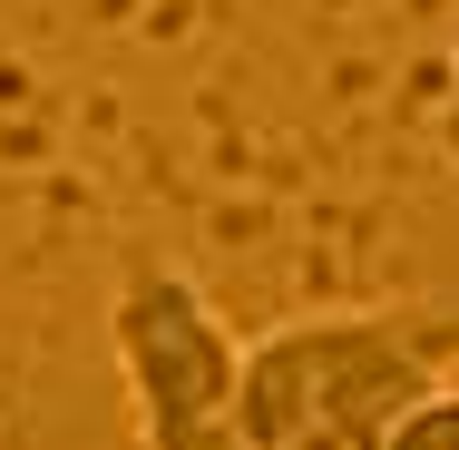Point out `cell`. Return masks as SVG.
<instances>
[{
    "label": "cell",
    "instance_id": "cell-2",
    "mask_svg": "<svg viewBox=\"0 0 459 450\" xmlns=\"http://www.w3.org/2000/svg\"><path fill=\"white\" fill-rule=\"evenodd\" d=\"M108 353L137 411V450H245L235 333L177 265H127L108 294Z\"/></svg>",
    "mask_w": 459,
    "mask_h": 450
},
{
    "label": "cell",
    "instance_id": "cell-3",
    "mask_svg": "<svg viewBox=\"0 0 459 450\" xmlns=\"http://www.w3.org/2000/svg\"><path fill=\"white\" fill-rule=\"evenodd\" d=\"M381 450H459V382H440L430 401H411V411L381 431Z\"/></svg>",
    "mask_w": 459,
    "mask_h": 450
},
{
    "label": "cell",
    "instance_id": "cell-4",
    "mask_svg": "<svg viewBox=\"0 0 459 450\" xmlns=\"http://www.w3.org/2000/svg\"><path fill=\"white\" fill-rule=\"evenodd\" d=\"M440 137H450V157H459V69H450V108H440Z\"/></svg>",
    "mask_w": 459,
    "mask_h": 450
},
{
    "label": "cell",
    "instance_id": "cell-1",
    "mask_svg": "<svg viewBox=\"0 0 459 450\" xmlns=\"http://www.w3.org/2000/svg\"><path fill=\"white\" fill-rule=\"evenodd\" d=\"M459 372V294L303 313L235 343L245 450H381V431Z\"/></svg>",
    "mask_w": 459,
    "mask_h": 450
}]
</instances>
